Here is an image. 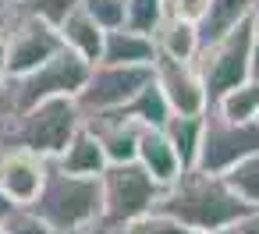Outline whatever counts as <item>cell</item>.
I'll use <instances>...</instances> for the list:
<instances>
[{"mask_svg":"<svg viewBox=\"0 0 259 234\" xmlns=\"http://www.w3.org/2000/svg\"><path fill=\"white\" fill-rule=\"evenodd\" d=\"M160 213L181 220L195 234H220L231 230L252 206H245L220 174H206L199 167H185L170 184L160 188L156 206Z\"/></svg>","mask_w":259,"mask_h":234,"instance_id":"obj_1","label":"cell"},{"mask_svg":"<svg viewBox=\"0 0 259 234\" xmlns=\"http://www.w3.org/2000/svg\"><path fill=\"white\" fill-rule=\"evenodd\" d=\"M82 128V107L75 96H50L25 110L0 114V149H32L54 160Z\"/></svg>","mask_w":259,"mask_h":234,"instance_id":"obj_2","label":"cell"},{"mask_svg":"<svg viewBox=\"0 0 259 234\" xmlns=\"http://www.w3.org/2000/svg\"><path fill=\"white\" fill-rule=\"evenodd\" d=\"M32 209L54 227V234H75L100 220L103 199H100V177H82L61 170L54 160L47 167L43 188L32 202Z\"/></svg>","mask_w":259,"mask_h":234,"instance_id":"obj_3","label":"cell"},{"mask_svg":"<svg viewBox=\"0 0 259 234\" xmlns=\"http://www.w3.org/2000/svg\"><path fill=\"white\" fill-rule=\"evenodd\" d=\"M89 71H93V64L85 57H78L75 50L61 46L36 71L0 82V114L25 110V107H32L39 100H50V96H78L85 78H89Z\"/></svg>","mask_w":259,"mask_h":234,"instance_id":"obj_4","label":"cell"},{"mask_svg":"<svg viewBox=\"0 0 259 234\" xmlns=\"http://www.w3.org/2000/svg\"><path fill=\"white\" fill-rule=\"evenodd\" d=\"M160 184L139 167V160L128 163H107L100 174V199H103V213H100V227L107 230H124L128 223L142 220L153 206H156Z\"/></svg>","mask_w":259,"mask_h":234,"instance_id":"obj_5","label":"cell"},{"mask_svg":"<svg viewBox=\"0 0 259 234\" xmlns=\"http://www.w3.org/2000/svg\"><path fill=\"white\" fill-rule=\"evenodd\" d=\"M252 39H255V32H252V22L245 18L234 29H227L224 36L202 43V50L195 57V68H199V75L206 82L209 103L224 89H231V85H238V82L248 78V50H252Z\"/></svg>","mask_w":259,"mask_h":234,"instance_id":"obj_6","label":"cell"},{"mask_svg":"<svg viewBox=\"0 0 259 234\" xmlns=\"http://www.w3.org/2000/svg\"><path fill=\"white\" fill-rule=\"evenodd\" d=\"M252 153H259V121H227L213 107L202 114V142L195 160L199 170L224 174Z\"/></svg>","mask_w":259,"mask_h":234,"instance_id":"obj_7","label":"cell"},{"mask_svg":"<svg viewBox=\"0 0 259 234\" xmlns=\"http://www.w3.org/2000/svg\"><path fill=\"white\" fill-rule=\"evenodd\" d=\"M149 78H153V64H103V61H96L75 100H78L82 114L121 110Z\"/></svg>","mask_w":259,"mask_h":234,"instance_id":"obj_8","label":"cell"},{"mask_svg":"<svg viewBox=\"0 0 259 234\" xmlns=\"http://www.w3.org/2000/svg\"><path fill=\"white\" fill-rule=\"evenodd\" d=\"M11 4H15V0H11ZM61 46H64V39H61V32L50 22H43V18H36V15L18 8L15 22H11V32H8V78L36 71Z\"/></svg>","mask_w":259,"mask_h":234,"instance_id":"obj_9","label":"cell"},{"mask_svg":"<svg viewBox=\"0 0 259 234\" xmlns=\"http://www.w3.org/2000/svg\"><path fill=\"white\" fill-rule=\"evenodd\" d=\"M153 78L163 89L170 114H206L209 110V92H206V82H202L195 61H174V57L156 54Z\"/></svg>","mask_w":259,"mask_h":234,"instance_id":"obj_10","label":"cell"},{"mask_svg":"<svg viewBox=\"0 0 259 234\" xmlns=\"http://www.w3.org/2000/svg\"><path fill=\"white\" fill-rule=\"evenodd\" d=\"M47 167L50 160L32 149H0V192L15 206H32L43 188Z\"/></svg>","mask_w":259,"mask_h":234,"instance_id":"obj_11","label":"cell"},{"mask_svg":"<svg viewBox=\"0 0 259 234\" xmlns=\"http://www.w3.org/2000/svg\"><path fill=\"white\" fill-rule=\"evenodd\" d=\"M82 124L100 138L107 163H128L139 156V135L142 124L128 117L124 110H100V114H82Z\"/></svg>","mask_w":259,"mask_h":234,"instance_id":"obj_12","label":"cell"},{"mask_svg":"<svg viewBox=\"0 0 259 234\" xmlns=\"http://www.w3.org/2000/svg\"><path fill=\"white\" fill-rule=\"evenodd\" d=\"M139 167L163 188V184H170L185 167H181V156H178V149L170 146V138H167V131L163 128H142V135H139Z\"/></svg>","mask_w":259,"mask_h":234,"instance_id":"obj_13","label":"cell"},{"mask_svg":"<svg viewBox=\"0 0 259 234\" xmlns=\"http://www.w3.org/2000/svg\"><path fill=\"white\" fill-rule=\"evenodd\" d=\"M103 64H153L156 61V39L149 32H135L128 25L110 29L103 36Z\"/></svg>","mask_w":259,"mask_h":234,"instance_id":"obj_14","label":"cell"},{"mask_svg":"<svg viewBox=\"0 0 259 234\" xmlns=\"http://www.w3.org/2000/svg\"><path fill=\"white\" fill-rule=\"evenodd\" d=\"M54 163L61 167V170H68V174H82V177H100L103 174V167H107V153H103V146H100V138L82 124L75 135H71V142L54 156Z\"/></svg>","mask_w":259,"mask_h":234,"instance_id":"obj_15","label":"cell"},{"mask_svg":"<svg viewBox=\"0 0 259 234\" xmlns=\"http://www.w3.org/2000/svg\"><path fill=\"white\" fill-rule=\"evenodd\" d=\"M57 32H61V39H64L68 50H75V54L85 57L89 64L100 61V54H103V36H107V32L96 25V18H93L85 8H75V11L57 25Z\"/></svg>","mask_w":259,"mask_h":234,"instance_id":"obj_16","label":"cell"},{"mask_svg":"<svg viewBox=\"0 0 259 234\" xmlns=\"http://www.w3.org/2000/svg\"><path fill=\"white\" fill-rule=\"evenodd\" d=\"M153 39H156V54L174 57V61H195L202 50V29L195 22H185L174 15L163 18V25L153 32Z\"/></svg>","mask_w":259,"mask_h":234,"instance_id":"obj_17","label":"cell"},{"mask_svg":"<svg viewBox=\"0 0 259 234\" xmlns=\"http://www.w3.org/2000/svg\"><path fill=\"white\" fill-rule=\"evenodd\" d=\"M121 110H124L128 117H135L142 128H163L167 117H170V103H167L163 89L156 85V78H149V82H146Z\"/></svg>","mask_w":259,"mask_h":234,"instance_id":"obj_18","label":"cell"},{"mask_svg":"<svg viewBox=\"0 0 259 234\" xmlns=\"http://www.w3.org/2000/svg\"><path fill=\"white\" fill-rule=\"evenodd\" d=\"M209 107L220 117H227V121H255L259 117V82L255 78H245V82L224 89Z\"/></svg>","mask_w":259,"mask_h":234,"instance_id":"obj_19","label":"cell"},{"mask_svg":"<svg viewBox=\"0 0 259 234\" xmlns=\"http://www.w3.org/2000/svg\"><path fill=\"white\" fill-rule=\"evenodd\" d=\"M170 146L181 156V167H195L199 160V142H202V114H170L163 124Z\"/></svg>","mask_w":259,"mask_h":234,"instance_id":"obj_20","label":"cell"},{"mask_svg":"<svg viewBox=\"0 0 259 234\" xmlns=\"http://www.w3.org/2000/svg\"><path fill=\"white\" fill-rule=\"evenodd\" d=\"M248 11H252V0H209V15H206V22L199 25V29H202V43L224 36V32L234 29L238 22H245Z\"/></svg>","mask_w":259,"mask_h":234,"instance_id":"obj_21","label":"cell"},{"mask_svg":"<svg viewBox=\"0 0 259 234\" xmlns=\"http://www.w3.org/2000/svg\"><path fill=\"white\" fill-rule=\"evenodd\" d=\"M220 177L227 181V188H231L245 206H259V153L238 160V163H234L231 170H224Z\"/></svg>","mask_w":259,"mask_h":234,"instance_id":"obj_22","label":"cell"},{"mask_svg":"<svg viewBox=\"0 0 259 234\" xmlns=\"http://www.w3.org/2000/svg\"><path fill=\"white\" fill-rule=\"evenodd\" d=\"M128 4V18H124V25L128 29H135V32H156L160 25H163V18L170 15L167 11V0H124Z\"/></svg>","mask_w":259,"mask_h":234,"instance_id":"obj_23","label":"cell"},{"mask_svg":"<svg viewBox=\"0 0 259 234\" xmlns=\"http://www.w3.org/2000/svg\"><path fill=\"white\" fill-rule=\"evenodd\" d=\"M0 234H54V227L32 206H15L4 220H0Z\"/></svg>","mask_w":259,"mask_h":234,"instance_id":"obj_24","label":"cell"},{"mask_svg":"<svg viewBox=\"0 0 259 234\" xmlns=\"http://www.w3.org/2000/svg\"><path fill=\"white\" fill-rule=\"evenodd\" d=\"M15 4L22 11H29V15H36V18H43V22H50L57 29L75 8H82V0H15Z\"/></svg>","mask_w":259,"mask_h":234,"instance_id":"obj_25","label":"cell"},{"mask_svg":"<svg viewBox=\"0 0 259 234\" xmlns=\"http://www.w3.org/2000/svg\"><path fill=\"white\" fill-rule=\"evenodd\" d=\"M82 8L96 18V25H100L103 32L121 29L124 18H128V4H124V0H82Z\"/></svg>","mask_w":259,"mask_h":234,"instance_id":"obj_26","label":"cell"},{"mask_svg":"<svg viewBox=\"0 0 259 234\" xmlns=\"http://www.w3.org/2000/svg\"><path fill=\"white\" fill-rule=\"evenodd\" d=\"M128 227H135V230H142V234H195L192 227H185L181 220H174V216H167V213H160V209H149L142 220H135V223H128Z\"/></svg>","mask_w":259,"mask_h":234,"instance_id":"obj_27","label":"cell"},{"mask_svg":"<svg viewBox=\"0 0 259 234\" xmlns=\"http://www.w3.org/2000/svg\"><path fill=\"white\" fill-rule=\"evenodd\" d=\"M167 11H170L174 18H185V22L202 25V22H206V15H209V0H170Z\"/></svg>","mask_w":259,"mask_h":234,"instance_id":"obj_28","label":"cell"},{"mask_svg":"<svg viewBox=\"0 0 259 234\" xmlns=\"http://www.w3.org/2000/svg\"><path fill=\"white\" fill-rule=\"evenodd\" d=\"M231 234H259V206H252V209L231 227Z\"/></svg>","mask_w":259,"mask_h":234,"instance_id":"obj_29","label":"cell"},{"mask_svg":"<svg viewBox=\"0 0 259 234\" xmlns=\"http://www.w3.org/2000/svg\"><path fill=\"white\" fill-rule=\"evenodd\" d=\"M248 78L259 82V36L252 39V50H248Z\"/></svg>","mask_w":259,"mask_h":234,"instance_id":"obj_30","label":"cell"},{"mask_svg":"<svg viewBox=\"0 0 259 234\" xmlns=\"http://www.w3.org/2000/svg\"><path fill=\"white\" fill-rule=\"evenodd\" d=\"M248 22H252V32L259 36V0H252V11H248Z\"/></svg>","mask_w":259,"mask_h":234,"instance_id":"obj_31","label":"cell"},{"mask_svg":"<svg viewBox=\"0 0 259 234\" xmlns=\"http://www.w3.org/2000/svg\"><path fill=\"white\" fill-rule=\"evenodd\" d=\"M117 234H142V230H135V227H124V230H117Z\"/></svg>","mask_w":259,"mask_h":234,"instance_id":"obj_32","label":"cell"},{"mask_svg":"<svg viewBox=\"0 0 259 234\" xmlns=\"http://www.w3.org/2000/svg\"><path fill=\"white\" fill-rule=\"evenodd\" d=\"M167 4H170V0H167Z\"/></svg>","mask_w":259,"mask_h":234,"instance_id":"obj_33","label":"cell"},{"mask_svg":"<svg viewBox=\"0 0 259 234\" xmlns=\"http://www.w3.org/2000/svg\"><path fill=\"white\" fill-rule=\"evenodd\" d=\"M8 4H11V0H8Z\"/></svg>","mask_w":259,"mask_h":234,"instance_id":"obj_34","label":"cell"},{"mask_svg":"<svg viewBox=\"0 0 259 234\" xmlns=\"http://www.w3.org/2000/svg\"><path fill=\"white\" fill-rule=\"evenodd\" d=\"M255 121H259V117H255Z\"/></svg>","mask_w":259,"mask_h":234,"instance_id":"obj_35","label":"cell"}]
</instances>
